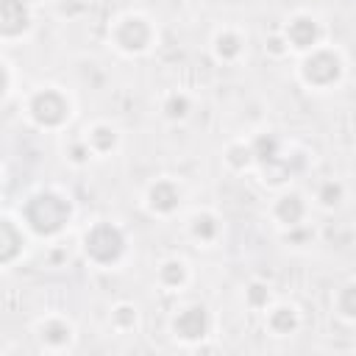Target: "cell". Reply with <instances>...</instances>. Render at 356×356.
<instances>
[{
	"label": "cell",
	"mask_w": 356,
	"mask_h": 356,
	"mask_svg": "<svg viewBox=\"0 0 356 356\" xmlns=\"http://www.w3.org/2000/svg\"><path fill=\"white\" fill-rule=\"evenodd\" d=\"M70 214H72L70 197H64L58 192H50V189L31 195L28 203H25V209H22L25 225L31 231H36V234H44V236L58 234L70 222Z\"/></svg>",
	"instance_id": "obj_1"
},
{
	"label": "cell",
	"mask_w": 356,
	"mask_h": 356,
	"mask_svg": "<svg viewBox=\"0 0 356 356\" xmlns=\"http://www.w3.org/2000/svg\"><path fill=\"white\" fill-rule=\"evenodd\" d=\"M122 250H125V234L114 222H95L83 234V253L89 261L100 267L114 264L122 256Z\"/></svg>",
	"instance_id": "obj_2"
},
{
	"label": "cell",
	"mask_w": 356,
	"mask_h": 356,
	"mask_svg": "<svg viewBox=\"0 0 356 356\" xmlns=\"http://www.w3.org/2000/svg\"><path fill=\"white\" fill-rule=\"evenodd\" d=\"M300 81L312 89H328L342 78V58L328 47H314L300 61Z\"/></svg>",
	"instance_id": "obj_3"
},
{
	"label": "cell",
	"mask_w": 356,
	"mask_h": 356,
	"mask_svg": "<svg viewBox=\"0 0 356 356\" xmlns=\"http://www.w3.org/2000/svg\"><path fill=\"white\" fill-rule=\"evenodd\" d=\"M28 114L36 125L42 128H58L70 120V100L67 95H61L58 89L47 86V89H39L31 103H28Z\"/></svg>",
	"instance_id": "obj_4"
},
{
	"label": "cell",
	"mask_w": 356,
	"mask_h": 356,
	"mask_svg": "<svg viewBox=\"0 0 356 356\" xmlns=\"http://www.w3.org/2000/svg\"><path fill=\"white\" fill-rule=\"evenodd\" d=\"M114 44L125 53H142L153 42V28L142 14H125L114 22Z\"/></svg>",
	"instance_id": "obj_5"
},
{
	"label": "cell",
	"mask_w": 356,
	"mask_h": 356,
	"mask_svg": "<svg viewBox=\"0 0 356 356\" xmlns=\"http://www.w3.org/2000/svg\"><path fill=\"white\" fill-rule=\"evenodd\" d=\"M284 39L295 50H314L317 47V39H320V25H317V19L303 17V14L300 17H292L286 22V28H284Z\"/></svg>",
	"instance_id": "obj_6"
},
{
	"label": "cell",
	"mask_w": 356,
	"mask_h": 356,
	"mask_svg": "<svg viewBox=\"0 0 356 356\" xmlns=\"http://www.w3.org/2000/svg\"><path fill=\"white\" fill-rule=\"evenodd\" d=\"M303 214H306V203H303V197H300L298 192H284V195L273 203V220H275L278 225L289 228V231L300 225Z\"/></svg>",
	"instance_id": "obj_7"
},
{
	"label": "cell",
	"mask_w": 356,
	"mask_h": 356,
	"mask_svg": "<svg viewBox=\"0 0 356 356\" xmlns=\"http://www.w3.org/2000/svg\"><path fill=\"white\" fill-rule=\"evenodd\" d=\"M178 200H181V189L172 181H167V178L153 181L150 189H147V206L156 214H170L178 206Z\"/></svg>",
	"instance_id": "obj_8"
},
{
	"label": "cell",
	"mask_w": 356,
	"mask_h": 356,
	"mask_svg": "<svg viewBox=\"0 0 356 356\" xmlns=\"http://www.w3.org/2000/svg\"><path fill=\"white\" fill-rule=\"evenodd\" d=\"M206 325H209V320H206V309H203V306H189V309H184V312L175 317V323H172L175 334L184 337V339H197V337H203V334H206Z\"/></svg>",
	"instance_id": "obj_9"
},
{
	"label": "cell",
	"mask_w": 356,
	"mask_h": 356,
	"mask_svg": "<svg viewBox=\"0 0 356 356\" xmlns=\"http://www.w3.org/2000/svg\"><path fill=\"white\" fill-rule=\"evenodd\" d=\"M28 6L25 0H3V36L22 33L28 28Z\"/></svg>",
	"instance_id": "obj_10"
},
{
	"label": "cell",
	"mask_w": 356,
	"mask_h": 356,
	"mask_svg": "<svg viewBox=\"0 0 356 356\" xmlns=\"http://www.w3.org/2000/svg\"><path fill=\"white\" fill-rule=\"evenodd\" d=\"M83 139L92 147V153H106V150H111L117 145V131L111 125H106V122H97V125H92L86 131Z\"/></svg>",
	"instance_id": "obj_11"
},
{
	"label": "cell",
	"mask_w": 356,
	"mask_h": 356,
	"mask_svg": "<svg viewBox=\"0 0 356 356\" xmlns=\"http://www.w3.org/2000/svg\"><path fill=\"white\" fill-rule=\"evenodd\" d=\"M214 53H217V58H222V61H234V58L242 53V39H239L234 31H220V33L214 36Z\"/></svg>",
	"instance_id": "obj_12"
},
{
	"label": "cell",
	"mask_w": 356,
	"mask_h": 356,
	"mask_svg": "<svg viewBox=\"0 0 356 356\" xmlns=\"http://www.w3.org/2000/svg\"><path fill=\"white\" fill-rule=\"evenodd\" d=\"M267 325L275 331V334H289L295 328V309L292 306H275L267 317Z\"/></svg>",
	"instance_id": "obj_13"
},
{
	"label": "cell",
	"mask_w": 356,
	"mask_h": 356,
	"mask_svg": "<svg viewBox=\"0 0 356 356\" xmlns=\"http://www.w3.org/2000/svg\"><path fill=\"white\" fill-rule=\"evenodd\" d=\"M189 231L197 236V239H203V242H211L214 236H217V231H220V225H217V220L211 217V214H195L192 217V222H189Z\"/></svg>",
	"instance_id": "obj_14"
},
{
	"label": "cell",
	"mask_w": 356,
	"mask_h": 356,
	"mask_svg": "<svg viewBox=\"0 0 356 356\" xmlns=\"http://www.w3.org/2000/svg\"><path fill=\"white\" fill-rule=\"evenodd\" d=\"M159 278H161L164 286H178V284H184V278H186V264H184L181 259H167V261L159 267Z\"/></svg>",
	"instance_id": "obj_15"
},
{
	"label": "cell",
	"mask_w": 356,
	"mask_h": 356,
	"mask_svg": "<svg viewBox=\"0 0 356 356\" xmlns=\"http://www.w3.org/2000/svg\"><path fill=\"white\" fill-rule=\"evenodd\" d=\"M337 309H339V314L342 317H356V281H350V284H345L342 289H339V295H337Z\"/></svg>",
	"instance_id": "obj_16"
},
{
	"label": "cell",
	"mask_w": 356,
	"mask_h": 356,
	"mask_svg": "<svg viewBox=\"0 0 356 356\" xmlns=\"http://www.w3.org/2000/svg\"><path fill=\"white\" fill-rule=\"evenodd\" d=\"M253 159H256V156H253V147H250V145H245V142L231 145V147H228V156H225V161H228L231 167H236V170L248 167Z\"/></svg>",
	"instance_id": "obj_17"
},
{
	"label": "cell",
	"mask_w": 356,
	"mask_h": 356,
	"mask_svg": "<svg viewBox=\"0 0 356 356\" xmlns=\"http://www.w3.org/2000/svg\"><path fill=\"white\" fill-rule=\"evenodd\" d=\"M342 184L339 181H325L323 186H320V192H317V200L323 203V206H337L339 200H342Z\"/></svg>",
	"instance_id": "obj_18"
},
{
	"label": "cell",
	"mask_w": 356,
	"mask_h": 356,
	"mask_svg": "<svg viewBox=\"0 0 356 356\" xmlns=\"http://www.w3.org/2000/svg\"><path fill=\"white\" fill-rule=\"evenodd\" d=\"M186 111H189L186 95H170V97H167V103H164V114H167V117L181 120V117H186Z\"/></svg>",
	"instance_id": "obj_19"
},
{
	"label": "cell",
	"mask_w": 356,
	"mask_h": 356,
	"mask_svg": "<svg viewBox=\"0 0 356 356\" xmlns=\"http://www.w3.org/2000/svg\"><path fill=\"white\" fill-rule=\"evenodd\" d=\"M248 300H250L253 306H259V303H267V300H270V292H267V286H261V284H253V286L248 289Z\"/></svg>",
	"instance_id": "obj_20"
},
{
	"label": "cell",
	"mask_w": 356,
	"mask_h": 356,
	"mask_svg": "<svg viewBox=\"0 0 356 356\" xmlns=\"http://www.w3.org/2000/svg\"><path fill=\"white\" fill-rule=\"evenodd\" d=\"M11 225H14V222L6 217V220H3V236H6V242L11 239ZM11 248H14V245H6V248H3V261H11Z\"/></svg>",
	"instance_id": "obj_21"
}]
</instances>
